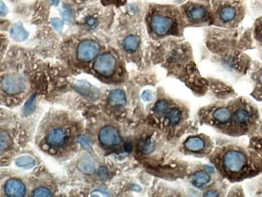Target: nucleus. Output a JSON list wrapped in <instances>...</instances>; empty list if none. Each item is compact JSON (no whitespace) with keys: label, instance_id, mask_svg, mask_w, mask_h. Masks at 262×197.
Segmentation results:
<instances>
[{"label":"nucleus","instance_id":"26","mask_svg":"<svg viewBox=\"0 0 262 197\" xmlns=\"http://www.w3.org/2000/svg\"><path fill=\"white\" fill-rule=\"evenodd\" d=\"M51 24L54 29L57 31H60L63 28V21L58 18H53L51 20Z\"/></svg>","mask_w":262,"mask_h":197},{"label":"nucleus","instance_id":"2","mask_svg":"<svg viewBox=\"0 0 262 197\" xmlns=\"http://www.w3.org/2000/svg\"><path fill=\"white\" fill-rule=\"evenodd\" d=\"M223 164L224 168L230 172H240L245 167L247 159L245 155L240 151L230 150L224 155Z\"/></svg>","mask_w":262,"mask_h":197},{"label":"nucleus","instance_id":"18","mask_svg":"<svg viewBox=\"0 0 262 197\" xmlns=\"http://www.w3.org/2000/svg\"><path fill=\"white\" fill-rule=\"evenodd\" d=\"M16 164L17 165V167H21V168L32 169L36 165V160L32 159V157H20L16 159Z\"/></svg>","mask_w":262,"mask_h":197},{"label":"nucleus","instance_id":"4","mask_svg":"<svg viewBox=\"0 0 262 197\" xmlns=\"http://www.w3.org/2000/svg\"><path fill=\"white\" fill-rule=\"evenodd\" d=\"M100 45L93 40H84L79 43L77 48V57L82 61H91L98 56L100 52Z\"/></svg>","mask_w":262,"mask_h":197},{"label":"nucleus","instance_id":"20","mask_svg":"<svg viewBox=\"0 0 262 197\" xmlns=\"http://www.w3.org/2000/svg\"><path fill=\"white\" fill-rule=\"evenodd\" d=\"M181 119V112H180L179 110L177 109V108H174V109H172L171 111H169V113H168L166 122H168V124L175 125V124L179 123Z\"/></svg>","mask_w":262,"mask_h":197},{"label":"nucleus","instance_id":"22","mask_svg":"<svg viewBox=\"0 0 262 197\" xmlns=\"http://www.w3.org/2000/svg\"><path fill=\"white\" fill-rule=\"evenodd\" d=\"M168 109H169V104L165 100H161L159 101H157V104H155L154 108H153L154 112L158 114V115H164V114L167 112Z\"/></svg>","mask_w":262,"mask_h":197},{"label":"nucleus","instance_id":"1","mask_svg":"<svg viewBox=\"0 0 262 197\" xmlns=\"http://www.w3.org/2000/svg\"><path fill=\"white\" fill-rule=\"evenodd\" d=\"M244 13V7L240 1L225 3L222 5L218 12L219 19L224 24H229L237 21Z\"/></svg>","mask_w":262,"mask_h":197},{"label":"nucleus","instance_id":"8","mask_svg":"<svg viewBox=\"0 0 262 197\" xmlns=\"http://www.w3.org/2000/svg\"><path fill=\"white\" fill-rule=\"evenodd\" d=\"M68 134L67 130L62 128H54L48 131L45 137V140L51 147H62L67 143Z\"/></svg>","mask_w":262,"mask_h":197},{"label":"nucleus","instance_id":"27","mask_svg":"<svg viewBox=\"0 0 262 197\" xmlns=\"http://www.w3.org/2000/svg\"><path fill=\"white\" fill-rule=\"evenodd\" d=\"M35 98L32 97L31 100H28V103H27L25 105H24V113H25V115H28V114L30 113V109H32V106L34 105V103H33V101H34Z\"/></svg>","mask_w":262,"mask_h":197},{"label":"nucleus","instance_id":"21","mask_svg":"<svg viewBox=\"0 0 262 197\" xmlns=\"http://www.w3.org/2000/svg\"><path fill=\"white\" fill-rule=\"evenodd\" d=\"M140 149L145 154H150L155 148V143L151 139H144L140 142Z\"/></svg>","mask_w":262,"mask_h":197},{"label":"nucleus","instance_id":"36","mask_svg":"<svg viewBox=\"0 0 262 197\" xmlns=\"http://www.w3.org/2000/svg\"><path fill=\"white\" fill-rule=\"evenodd\" d=\"M260 37H261V40H262V31H261V33H260Z\"/></svg>","mask_w":262,"mask_h":197},{"label":"nucleus","instance_id":"9","mask_svg":"<svg viewBox=\"0 0 262 197\" xmlns=\"http://www.w3.org/2000/svg\"><path fill=\"white\" fill-rule=\"evenodd\" d=\"M4 192L8 196H24L26 194V187L20 180L9 179L4 186Z\"/></svg>","mask_w":262,"mask_h":197},{"label":"nucleus","instance_id":"33","mask_svg":"<svg viewBox=\"0 0 262 197\" xmlns=\"http://www.w3.org/2000/svg\"><path fill=\"white\" fill-rule=\"evenodd\" d=\"M258 81H259V84H260V87L262 88V71L260 72V73L259 74V78H258Z\"/></svg>","mask_w":262,"mask_h":197},{"label":"nucleus","instance_id":"28","mask_svg":"<svg viewBox=\"0 0 262 197\" xmlns=\"http://www.w3.org/2000/svg\"><path fill=\"white\" fill-rule=\"evenodd\" d=\"M141 98H142V100H143L144 101H151L152 99H153V94H152L150 91H145V92L142 93V95H141Z\"/></svg>","mask_w":262,"mask_h":197},{"label":"nucleus","instance_id":"23","mask_svg":"<svg viewBox=\"0 0 262 197\" xmlns=\"http://www.w3.org/2000/svg\"><path fill=\"white\" fill-rule=\"evenodd\" d=\"M32 195L36 197H51L52 196V193L47 187H39L32 191Z\"/></svg>","mask_w":262,"mask_h":197},{"label":"nucleus","instance_id":"25","mask_svg":"<svg viewBox=\"0 0 262 197\" xmlns=\"http://www.w3.org/2000/svg\"><path fill=\"white\" fill-rule=\"evenodd\" d=\"M61 17L67 22H71L75 18V13L71 8H64V12L61 13Z\"/></svg>","mask_w":262,"mask_h":197},{"label":"nucleus","instance_id":"31","mask_svg":"<svg viewBox=\"0 0 262 197\" xmlns=\"http://www.w3.org/2000/svg\"><path fill=\"white\" fill-rule=\"evenodd\" d=\"M87 25L90 27H95L96 25V20L94 18H89L87 21Z\"/></svg>","mask_w":262,"mask_h":197},{"label":"nucleus","instance_id":"29","mask_svg":"<svg viewBox=\"0 0 262 197\" xmlns=\"http://www.w3.org/2000/svg\"><path fill=\"white\" fill-rule=\"evenodd\" d=\"M99 176L100 179H106L108 176V171L105 167H101L99 171Z\"/></svg>","mask_w":262,"mask_h":197},{"label":"nucleus","instance_id":"24","mask_svg":"<svg viewBox=\"0 0 262 197\" xmlns=\"http://www.w3.org/2000/svg\"><path fill=\"white\" fill-rule=\"evenodd\" d=\"M11 144V139L9 135L6 132L2 131L1 132V151H4V149L9 147Z\"/></svg>","mask_w":262,"mask_h":197},{"label":"nucleus","instance_id":"35","mask_svg":"<svg viewBox=\"0 0 262 197\" xmlns=\"http://www.w3.org/2000/svg\"><path fill=\"white\" fill-rule=\"evenodd\" d=\"M79 1H82V2H88V1H92V0H79Z\"/></svg>","mask_w":262,"mask_h":197},{"label":"nucleus","instance_id":"16","mask_svg":"<svg viewBox=\"0 0 262 197\" xmlns=\"http://www.w3.org/2000/svg\"><path fill=\"white\" fill-rule=\"evenodd\" d=\"M204 142L200 137H190L185 141V147L192 151H201L204 148Z\"/></svg>","mask_w":262,"mask_h":197},{"label":"nucleus","instance_id":"6","mask_svg":"<svg viewBox=\"0 0 262 197\" xmlns=\"http://www.w3.org/2000/svg\"><path fill=\"white\" fill-rule=\"evenodd\" d=\"M173 21L167 15L154 14L150 21V27L153 33L163 36L169 33L173 27Z\"/></svg>","mask_w":262,"mask_h":197},{"label":"nucleus","instance_id":"12","mask_svg":"<svg viewBox=\"0 0 262 197\" xmlns=\"http://www.w3.org/2000/svg\"><path fill=\"white\" fill-rule=\"evenodd\" d=\"M250 120H251V115L245 108H238L234 112V121L237 125H246L249 123Z\"/></svg>","mask_w":262,"mask_h":197},{"label":"nucleus","instance_id":"5","mask_svg":"<svg viewBox=\"0 0 262 197\" xmlns=\"http://www.w3.org/2000/svg\"><path fill=\"white\" fill-rule=\"evenodd\" d=\"M26 84L21 76L16 74H8L1 80L3 91L10 95L21 93L25 89Z\"/></svg>","mask_w":262,"mask_h":197},{"label":"nucleus","instance_id":"13","mask_svg":"<svg viewBox=\"0 0 262 197\" xmlns=\"http://www.w3.org/2000/svg\"><path fill=\"white\" fill-rule=\"evenodd\" d=\"M95 167L96 163L91 157H84L78 163V167L83 174H91L95 171Z\"/></svg>","mask_w":262,"mask_h":197},{"label":"nucleus","instance_id":"34","mask_svg":"<svg viewBox=\"0 0 262 197\" xmlns=\"http://www.w3.org/2000/svg\"><path fill=\"white\" fill-rule=\"evenodd\" d=\"M206 169H207V170H208V171H209L210 173H213L214 171V169H213V167H210V166H206Z\"/></svg>","mask_w":262,"mask_h":197},{"label":"nucleus","instance_id":"11","mask_svg":"<svg viewBox=\"0 0 262 197\" xmlns=\"http://www.w3.org/2000/svg\"><path fill=\"white\" fill-rule=\"evenodd\" d=\"M109 103L111 105L124 106L127 104V98L123 90L115 89L109 94Z\"/></svg>","mask_w":262,"mask_h":197},{"label":"nucleus","instance_id":"19","mask_svg":"<svg viewBox=\"0 0 262 197\" xmlns=\"http://www.w3.org/2000/svg\"><path fill=\"white\" fill-rule=\"evenodd\" d=\"M213 116L218 122L226 123L231 119V112L227 108H220L214 112Z\"/></svg>","mask_w":262,"mask_h":197},{"label":"nucleus","instance_id":"32","mask_svg":"<svg viewBox=\"0 0 262 197\" xmlns=\"http://www.w3.org/2000/svg\"><path fill=\"white\" fill-rule=\"evenodd\" d=\"M204 195V196L215 197L217 196L218 194L216 191H207Z\"/></svg>","mask_w":262,"mask_h":197},{"label":"nucleus","instance_id":"7","mask_svg":"<svg viewBox=\"0 0 262 197\" xmlns=\"http://www.w3.org/2000/svg\"><path fill=\"white\" fill-rule=\"evenodd\" d=\"M99 139L103 146L107 147H115L121 143L119 131L111 126H106L100 130Z\"/></svg>","mask_w":262,"mask_h":197},{"label":"nucleus","instance_id":"3","mask_svg":"<svg viewBox=\"0 0 262 197\" xmlns=\"http://www.w3.org/2000/svg\"><path fill=\"white\" fill-rule=\"evenodd\" d=\"M116 68V59L111 53H104L97 57L93 64V70L101 76H111Z\"/></svg>","mask_w":262,"mask_h":197},{"label":"nucleus","instance_id":"15","mask_svg":"<svg viewBox=\"0 0 262 197\" xmlns=\"http://www.w3.org/2000/svg\"><path fill=\"white\" fill-rule=\"evenodd\" d=\"M211 180L209 175L204 171H199L192 177V183L197 188H202Z\"/></svg>","mask_w":262,"mask_h":197},{"label":"nucleus","instance_id":"10","mask_svg":"<svg viewBox=\"0 0 262 197\" xmlns=\"http://www.w3.org/2000/svg\"><path fill=\"white\" fill-rule=\"evenodd\" d=\"M186 14L190 21H203L207 16V9L205 7L202 6V5H193L187 9Z\"/></svg>","mask_w":262,"mask_h":197},{"label":"nucleus","instance_id":"17","mask_svg":"<svg viewBox=\"0 0 262 197\" xmlns=\"http://www.w3.org/2000/svg\"><path fill=\"white\" fill-rule=\"evenodd\" d=\"M139 47V40L134 35H129L123 41V48L127 52H134Z\"/></svg>","mask_w":262,"mask_h":197},{"label":"nucleus","instance_id":"14","mask_svg":"<svg viewBox=\"0 0 262 197\" xmlns=\"http://www.w3.org/2000/svg\"><path fill=\"white\" fill-rule=\"evenodd\" d=\"M11 37L16 41H24L28 37V33L21 24L13 25L10 31Z\"/></svg>","mask_w":262,"mask_h":197},{"label":"nucleus","instance_id":"30","mask_svg":"<svg viewBox=\"0 0 262 197\" xmlns=\"http://www.w3.org/2000/svg\"><path fill=\"white\" fill-rule=\"evenodd\" d=\"M79 142L80 143V144L82 145V147H91V145H90V143H89V140L87 139V138H86V137H80L79 139Z\"/></svg>","mask_w":262,"mask_h":197}]
</instances>
